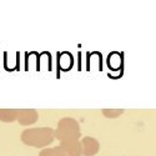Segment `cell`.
Segmentation results:
<instances>
[{"label": "cell", "instance_id": "1", "mask_svg": "<svg viewBox=\"0 0 156 156\" xmlns=\"http://www.w3.org/2000/svg\"><path fill=\"white\" fill-rule=\"evenodd\" d=\"M54 137V130H51L50 127H36L25 130L21 136L25 144L34 147H44L46 145H50Z\"/></svg>", "mask_w": 156, "mask_h": 156}, {"label": "cell", "instance_id": "2", "mask_svg": "<svg viewBox=\"0 0 156 156\" xmlns=\"http://www.w3.org/2000/svg\"><path fill=\"white\" fill-rule=\"evenodd\" d=\"M54 135L61 142L77 141V139L80 137V126L75 119L64 118L59 121L58 129L54 131Z\"/></svg>", "mask_w": 156, "mask_h": 156}, {"label": "cell", "instance_id": "3", "mask_svg": "<svg viewBox=\"0 0 156 156\" xmlns=\"http://www.w3.org/2000/svg\"><path fill=\"white\" fill-rule=\"evenodd\" d=\"M81 144L79 141H65L58 147L45 149L39 156H80Z\"/></svg>", "mask_w": 156, "mask_h": 156}, {"label": "cell", "instance_id": "4", "mask_svg": "<svg viewBox=\"0 0 156 156\" xmlns=\"http://www.w3.org/2000/svg\"><path fill=\"white\" fill-rule=\"evenodd\" d=\"M80 144H81V155H84V156H94L98 154V151L100 149L98 140L94 137H90V136L84 137Z\"/></svg>", "mask_w": 156, "mask_h": 156}, {"label": "cell", "instance_id": "5", "mask_svg": "<svg viewBox=\"0 0 156 156\" xmlns=\"http://www.w3.org/2000/svg\"><path fill=\"white\" fill-rule=\"evenodd\" d=\"M18 114V120L23 125H31L37 120V112L35 110H21Z\"/></svg>", "mask_w": 156, "mask_h": 156}, {"label": "cell", "instance_id": "6", "mask_svg": "<svg viewBox=\"0 0 156 156\" xmlns=\"http://www.w3.org/2000/svg\"><path fill=\"white\" fill-rule=\"evenodd\" d=\"M74 64V59L70 54L68 53H62L59 55V68L64 71H68L69 69H71Z\"/></svg>", "mask_w": 156, "mask_h": 156}, {"label": "cell", "instance_id": "7", "mask_svg": "<svg viewBox=\"0 0 156 156\" xmlns=\"http://www.w3.org/2000/svg\"><path fill=\"white\" fill-rule=\"evenodd\" d=\"M121 65H122V58L120 54L114 53L109 56V68L115 70V69H120Z\"/></svg>", "mask_w": 156, "mask_h": 156}, {"label": "cell", "instance_id": "8", "mask_svg": "<svg viewBox=\"0 0 156 156\" xmlns=\"http://www.w3.org/2000/svg\"><path fill=\"white\" fill-rule=\"evenodd\" d=\"M102 114L105 118H110V119H115V118H119L121 114H124V109H104Z\"/></svg>", "mask_w": 156, "mask_h": 156}]
</instances>
